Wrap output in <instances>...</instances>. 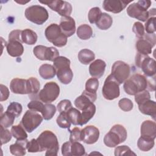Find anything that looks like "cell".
<instances>
[{
    "mask_svg": "<svg viewBox=\"0 0 156 156\" xmlns=\"http://www.w3.org/2000/svg\"><path fill=\"white\" fill-rule=\"evenodd\" d=\"M40 152L46 151L45 155H57L59 144L56 135L51 130H44L37 138Z\"/></svg>",
    "mask_w": 156,
    "mask_h": 156,
    "instance_id": "6da1fadb",
    "label": "cell"
},
{
    "mask_svg": "<svg viewBox=\"0 0 156 156\" xmlns=\"http://www.w3.org/2000/svg\"><path fill=\"white\" fill-rule=\"evenodd\" d=\"M53 62L58 80L65 85L69 83L73 78V73L70 68V60L65 57L58 56Z\"/></svg>",
    "mask_w": 156,
    "mask_h": 156,
    "instance_id": "7a4b0ae2",
    "label": "cell"
},
{
    "mask_svg": "<svg viewBox=\"0 0 156 156\" xmlns=\"http://www.w3.org/2000/svg\"><path fill=\"white\" fill-rule=\"evenodd\" d=\"M149 87L146 77L140 74H134L124 82L123 88L125 92L129 95H135Z\"/></svg>",
    "mask_w": 156,
    "mask_h": 156,
    "instance_id": "3957f363",
    "label": "cell"
},
{
    "mask_svg": "<svg viewBox=\"0 0 156 156\" xmlns=\"http://www.w3.org/2000/svg\"><path fill=\"white\" fill-rule=\"evenodd\" d=\"M127 136V130L121 124L114 125L104 138V144L108 147H114L126 141Z\"/></svg>",
    "mask_w": 156,
    "mask_h": 156,
    "instance_id": "277c9868",
    "label": "cell"
},
{
    "mask_svg": "<svg viewBox=\"0 0 156 156\" xmlns=\"http://www.w3.org/2000/svg\"><path fill=\"white\" fill-rule=\"evenodd\" d=\"M46 39L57 47H63L67 43V37L63 34L59 25L53 23L48 26L44 31Z\"/></svg>",
    "mask_w": 156,
    "mask_h": 156,
    "instance_id": "5b68a950",
    "label": "cell"
},
{
    "mask_svg": "<svg viewBox=\"0 0 156 156\" xmlns=\"http://www.w3.org/2000/svg\"><path fill=\"white\" fill-rule=\"evenodd\" d=\"M27 20L38 25L44 23L49 17L47 10L39 5H34L27 7L24 12Z\"/></svg>",
    "mask_w": 156,
    "mask_h": 156,
    "instance_id": "8992f818",
    "label": "cell"
},
{
    "mask_svg": "<svg viewBox=\"0 0 156 156\" xmlns=\"http://www.w3.org/2000/svg\"><path fill=\"white\" fill-rule=\"evenodd\" d=\"M43 116L37 112L28 110L23 115L20 124L29 133L37 129L43 121Z\"/></svg>",
    "mask_w": 156,
    "mask_h": 156,
    "instance_id": "52a82bcc",
    "label": "cell"
},
{
    "mask_svg": "<svg viewBox=\"0 0 156 156\" xmlns=\"http://www.w3.org/2000/svg\"><path fill=\"white\" fill-rule=\"evenodd\" d=\"M60 94V87L55 82H47L38 94V98L43 102L48 104L55 101Z\"/></svg>",
    "mask_w": 156,
    "mask_h": 156,
    "instance_id": "ba28073f",
    "label": "cell"
},
{
    "mask_svg": "<svg viewBox=\"0 0 156 156\" xmlns=\"http://www.w3.org/2000/svg\"><path fill=\"white\" fill-rule=\"evenodd\" d=\"M155 60L147 55L137 53L135 56V65L141 68L144 74L148 77L155 75Z\"/></svg>",
    "mask_w": 156,
    "mask_h": 156,
    "instance_id": "9c48e42d",
    "label": "cell"
},
{
    "mask_svg": "<svg viewBox=\"0 0 156 156\" xmlns=\"http://www.w3.org/2000/svg\"><path fill=\"white\" fill-rule=\"evenodd\" d=\"M104 98L107 100H113L119 96V84L110 74L105 80L102 89Z\"/></svg>",
    "mask_w": 156,
    "mask_h": 156,
    "instance_id": "30bf717a",
    "label": "cell"
},
{
    "mask_svg": "<svg viewBox=\"0 0 156 156\" xmlns=\"http://www.w3.org/2000/svg\"><path fill=\"white\" fill-rule=\"evenodd\" d=\"M130 74V68L122 61L115 62L112 67V76L120 85L127 80Z\"/></svg>",
    "mask_w": 156,
    "mask_h": 156,
    "instance_id": "8fae6325",
    "label": "cell"
},
{
    "mask_svg": "<svg viewBox=\"0 0 156 156\" xmlns=\"http://www.w3.org/2000/svg\"><path fill=\"white\" fill-rule=\"evenodd\" d=\"M41 4L47 5L51 9L57 12L62 16H69L72 12V6L67 1L61 0L39 1Z\"/></svg>",
    "mask_w": 156,
    "mask_h": 156,
    "instance_id": "7c38bea8",
    "label": "cell"
},
{
    "mask_svg": "<svg viewBox=\"0 0 156 156\" xmlns=\"http://www.w3.org/2000/svg\"><path fill=\"white\" fill-rule=\"evenodd\" d=\"M33 52L35 56L41 60H54L59 56L58 51L54 47H46L43 45H38L34 47Z\"/></svg>",
    "mask_w": 156,
    "mask_h": 156,
    "instance_id": "4fadbf2b",
    "label": "cell"
},
{
    "mask_svg": "<svg viewBox=\"0 0 156 156\" xmlns=\"http://www.w3.org/2000/svg\"><path fill=\"white\" fill-rule=\"evenodd\" d=\"M62 154L64 156H82L85 155V150L82 144L78 141H66L62 144Z\"/></svg>",
    "mask_w": 156,
    "mask_h": 156,
    "instance_id": "5bb4252c",
    "label": "cell"
},
{
    "mask_svg": "<svg viewBox=\"0 0 156 156\" xmlns=\"http://www.w3.org/2000/svg\"><path fill=\"white\" fill-rule=\"evenodd\" d=\"M99 130L94 126L89 125L81 130V141L88 144H92L98 141Z\"/></svg>",
    "mask_w": 156,
    "mask_h": 156,
    "instance_id": "9a60e30c",
    "label": "cell"
},
{
    "mask_svg": "<svg viewBox=\"0 0 156 156\" xmlns=\"http://www.w3.org/2000/svg\"><path fill=\"white\" fill-rule=\"evenodd\" d=\"M127 15L143 22H145L149 17V12L141 7L136 2L130 4L127 9Z\"/></svg>",
    "mask_w": 156,
    "mask_h": 156,
    "instance_id": "2e32d148",
    "label": "cell"
},
{
    "mask_svg": "<svg viewBox=\"0 0 156 156\" xmlns=\"http://www.w3.org/2000/svg\"><path fill=\"white\" fill-rule=\"evenodd\" d=\"M131 2L121 0H105L103 2L102 7L105 11L113 13H118L122 11L126 7L127 5Z\"/></svg>",
    "mask_w": 156,
    "mask_h": 156,
    "instance_id": "e0dca14e",
    "label": "cell"
},
{
    "mask_svg": "<svg viewBox=\"0 0 156 156\" xmlns=\"http://www.w3.org/2000/svg\"><path fill=\"white\" fill-rule=\"evenodd\" d=\"M59 26L63 34L67 37L72 36L76 31V23L74 20L69 16H62L60 19Z\"/></svg>",
    "mask_w": 156,
    "mask_h": 156,
    "instance_id": "ac0fdd59",
    "label": "cell"
},
{
    "mask_svg": "<svg viewBox=\"0 0 156 156\" xmlns=\"http://www.w3.org/2000/svg\"><path fill=\"white\" fill-rule=\"evenodd\" d=\"M106 67L105 62L101 59H97L90 63L89 66V73L92 77L100 78L105 72Z\"/></svg>",
    "mask_w": 156,
    "mask_h": 156,
    "instance_id": "d6986e66",
    "label": "cell"
},
{
    "mask_svg": "<svg viewBox=\"0 0 156 156\" xmlns=\"http://www.w3.org/2000/svg\"><path fill=\"white\" fill-rule=\"evenodd\" d=\"M141 136L151 138L155 140L156 137V124L155 121L146 120L141 124L140 128Z\"/></svg>",
    "mask_w": 156,
    "mask_h": 156,
    "instance_id": "ffe728a7",
    "label": "cell"
},
{
    "mask_svg": "<svg viewBox=\"0 0 156 156\" xmlns=\"http://www.w3.org/2000/svg\"><path fill=\"white\" fill-rule=\"evenodd\" d=\"M10 88L15 94H27V79L20 78L13 79L10 83Z\"/></svg>",
    "mask_w": 156,
    "mask_h": 156,
    "instance_id": "44dd1931",
    "label": "cell"
},
{
    "mask_svg": "<svg viewBox=\"0 0 156 156\" xmlns=\"http://www.w3.org/2000/svg\"><path fill=\"white\" fill-rule=\"evenodd\" d=\"M138 109L143 114L151 116L154 120H155L156 104L155 101L151 99L147 100L138 105Z\"/></svg>",
    "mask_w": 156,
    "mask_h": 156,
    "instance_id": "7402d4cb",
    "label": "cell"
},
{
    "mask_svg": "<svg viewBox=\"0 0 156 156\" xmlns=\"http://www.w3.org/2000/svg\"><path fill=\"white\" fill-rule=\"evenodd\" d=\"M7 53L13 57L21 56L24 52V47L21 42L18 41H9L6 44Z\"/></svg>",
    "mask_w": 156,
    "mask_h": 156,
    "instance_id": "603a6c76",
    "label": "cell"
},
{
    "mask_svg": "<svg viewBox=\"0 0 156 156\" xmlns=\"http://www.w3.org/2000/svg\"><path fill=\"white\" fill-rule=\"evenodd\" d=\"M154 46V44L144 38L139 39L136 42L135 44V47L138 51V53L145 55H147L151 54L152 49Z\"/></svg>",
    "mask_w": 156,
    "mask_h": 156,
    "instance_id": "cb8c5ba5",
    "label": "cell"
},
{
    "mask_svg": "<svg viewBox=\"0 0 156 156\" xmlns=\"http://www.w3.org/2000/svg\"><path fill=\"white\" fill-rule=\"evenodd\" d=\"M96 106L93 103L90 104L88 106L84 108L82 111L80 119L79 122V126H83L87 123L94 115L96 113Z\"/></svg>",
    "mask_w": 156,
    "mask_h": 156,
    "instance_id": "d4e9b609",
    "label": "cell"
},
{
    "mask_svg": "<svg viewBox=\"0 0 156 156\" xmlns=\"http://www.w3.org/2000/svg\"><path fill=\"white\" fill-rule=\"evenodd\" d=\"M27 140L23 141L16 140V141L10 146V152L12 155L16 156H22L26 154Z\"/></svg>",
    "mask_w": 156,
    "mask_h": 156,
    "instance_id": "484cf974",
    "label": "cell"
},
{
    "mask_svg": "<svg viewBox=\"0 0 156 156\" xmlns=\"http://www.w3.org/2000/svg\"><path fill=\"white\" fill-rule=\"evenodd\" d=\"M40 87V82L37 78L32 77L27 79V94L30 99L32 98H35L36 96L38 94Z\"/></svg>",
    "mask_w": 156,
    "mask_h": 156,
    "instance_id": "4316f807",
    "label": "cell"
},
{
    "mask_svg": "<svg viewBox=\"0 0 156 156\" xmlns=\"http://www.w3.org/2000/svg\"><path fill=\"white\" fill-rule=\"evenodd\" d=\"M39 74L40 76L44 79H50L56 74V71L54 66L50 64H43L40 66L39 69Z\"/></svg>",
    "mask_w": 156,
    "mask_h": 156,
    "instance_id": "83f0119b",
    "label": "cell"
},
{
    "mask_svg": "<svg viewBox=\"0 0 156 156\" xmlns=\"http://www.w3.org/2000/svg\"><path fill=\"white\" fill-rule=\"evenodd\" d=\"M38 36L36 32L30 29H26L22 30L21 41L27 44L33 45L37 41Z\"/></svg>",
    "mask_w": 156,
    "mask_h": 156,
    "instance_id": "f1b7e54d",
    "label": "cell"
},
{
    "mask_svg": "<svg viewBox=\"0 0 156 156\" xmlns=\"http://www.w3.org/2000/svg\"><path fill=\"white\" fill-rule=\"evenodd\" d=\"M95 58L94 52L88 49L80 50L78 54V59L80 62L83 65H88L93 62Z\"/></svg>",
    "mask_w": 156,
    "mask_h": 156,
    "instance_id": "f546056e",
    "label": "cell"
},
{
    "mask_svg": "<svg viewBox=\"0 0 156 156\" xmlns=\"http://www.w3.org/2000/svg\"><path fill=\"white\" fill-rule=\"evenodd\" d=\"M112 17L106 13H102L99 19L96 23V25L101 30H107L112 26Z\"/></svg>",
    "mask_w": 156,
    "mask_h": 156,
    "instance_id": "4dcf8cb0",
    "label": "cell"
},
{
    "mask_svg": "<svg viewBox=\"0 0 156 156\" xmlns=\"http://www.w3.org/2000/svg\"><path fill=\"white\" fill-rule=\"evenodd\" d=\"M154 139L148 137L140 136L137 141V146L140 150L144 152L150 151L154 146Z\"/></svg>",
    "mask_w": 156,
    "mask_h": 156,
    "instance_id": "1f68e13d",
    "label": "cell"
},
{
    "mask_svg": "<svg viewBox=\"0 0 156 156\" xmlns=\"http://www.w3.org/2000/svg\"><path fill=\"white\" fill-rule=\"evenodd\" d=\"M93 35L92 28L87 24H83L79 26L77 29V37L83 40L90 39Z\"/></svg>",
    "mask_w": 156,
    "mask_h": 156,
    "instance_id": "d6a6232c",
    "label": "cell"
},
{
    "mask_svg": "<svg viewBox=\"0 0 156 156\" xmlns=\"http://www.w3.org/2000/svg\"><path fill=\"white\" fill-rule=\"evenodd\" d=\"M24 128L21 124L13 126L11 128V133L13 136L16 140L19 141L27 140V134Z\"/></svg>",
    "mask_w": 156,
    "mask_h": 156,
    "instance_id": "836d02e7",
    "label": "cell"
},
{
    "mask_svg": "<svg viewBox=\"0 0 156 156\" xmlns=\"http://www.w3.org/2000/svg\"><path fill=\"white\" fill-rule=\"evenodd\" d=\"M66 115L70 121L71 123L73 125H79L81 113L77 109L71 107L66 112Z\"/></svg>",
    "mask_w": 156,
    "mask_h": 156,
    "instance_id": "e575fe53",
    "label": "cell"
},
{
    "mask_svg": "<svg viewBox=\"0 0 156 156\" xmlns=\"http://www.w3.org/2000/svg\"><path fill=\"white\" fill-rule=\"evenodd\" d=\"M99 87V80L98 79L95 77H91L88 79L85 83V90L87 92L96 94V91Z\"/></svg>",
    "mask_w": 156,
    "mask_h": 156,
    "instance_id": "d590c367",
    "label": "cell"
},
{
    "mask_svg": "<svg viewBox=\"0 0 156 156\" xmlns=\"http://www.w3.org/2000/svg\"><path fill=\"white\" fill-rule=\"evenodd\" d=\"M15 117L10 114L9 113L5 112L4 113L1 114V120L0 125L4 128H8L12 126L13 124Z\"/></svg>",
    "mask_w": 156,
    "mask_h": 156,
    "instance_id": "8d00e7d4",
    "label": "cell"
},
{
    "mask_svg": "<svg viewBox=\"0 0 156 156\" xmlns=\"http://www.w3.org/2000/svg\"><path fill=\"white\" fill-rule=\"evenodd\" d=\"M56 112V107L54 105L48 103L44 104L43 112L41 113L42 116L45 120H49L52 118Z\"/></svg>",
    "mask_w": 156,
    "mask_h": 156,
    "instance_id": "74e56055",
    "label": "cell"
},
{
    "mask_svg": "<svg viewBox=\"0 0 156 156\" xmlns=\"http://www.w3.org/2000/svg\"><path fill=\"white\" fill-rule=\"evenodd\" d=\"M22 110L23 107L21 104L16 102H12L8 105L6 112L16 118L20 115Z\"/></svg>",
    "mask_w": 156,
    "mask_h": 156,
    "instance_id": "f35d334b",
    "label": "cell"
},
{
    "mask_svg": "<svg viewBox=\"0 0 156 156\" xmlns=\"http://www.w3.org/2000/svg\"><path fill=\"white\" fill-rule=\"evenodd\" d=\"M56 122L57 125L63 129H69L71 126V122L69 120L66 112L60 113V115L57 116Z\"/></svg>",
    "mask_w": 156,
    "mask_h": 156,
    "instance_id": "ab89813d",
    "label": "cell"
},
{
    "mask_svg": "<svg viewBox=\"0 0 156 156\" xmlns=\"http://www.w3.org/2000/svg\"><path fill=\"white\" fill-rule=\"evenodd\" d=\"M101 14H102V12L99 7H95L91 8L89 10L88 14V18L90 23L91 24L96 23L98 20L99 19Z\"/></svg>",
    "mask_w": 156,
    "mask_h": 156,
    "instance_id": "60d3db41",
    "label": "cell"
},
{
    "mask_svg": "<svg viewBox=\"0 0 156 156\" xmlns=\"http://www.w3.org/2000/svg\"><path fill=\"white\" fill-rule=\"evenodd\" d=\"M136 154L132 152V151L130 149V148L126 146V145H122L118 146L115 149V156H120V155H132Z\"/></svg>",
    "mask_w": 156,
    "mask_h": 156,
    "instance_id": "b9f144b4",
    "label": "cell"
},
{
    "mask_svg": "<svg viewBox=\"0 0 156 156\" xmlns=\"http://www.w3.org/2000/svg\"><path fill=\"white\" fill-rule=\"evenodd\" d=\"M27 107L30 110L42 113L44 108V104H43L41 101L34 99L27 104Z\"/></svg>",
    "mask_w": 156,
    "mask_h": 156,
    "instance_id": "7bdbcfd3",
    "label": "cell"
},
{
    "mask_svg": "<svg viewBox=\"0 0 156 156\" xmlns=\"http://www.w3.org/2000/svg\"><path fill=\"white\" fill-rule=\"evenodd\" d=\"M132 31L135 33L136 37L139 39L143 38L145 35L144 26L139 21L134 23L132 27Z\"/></svg>",
    "mask_w": 156,
    "mask_h": 156,
    "instance_id": "ee69618b",
    "label": "cell"
},
{
    "mask_svg": "<svg viewBox=\"0 0 156 156\" xmlns=\"http://www.w3.org/2000/svg\"><path fill=\"white\" fill-rule=\"evenodd\" d=\"M118 106L124 112H129L132 110L133 104L132 101L128 98H122L119 101Z\"/></svg>",
    "mask_w": 156,
    "mask_h": 156,
    "instance_id": "f6af8a7d",
    "label": "cell"
},
{
    "mask_svg": "<svg viewBox=\"0 0 156 156\" xmlns=\"http://www.w3.org/2000/svg\"><path fill=\"white\" fill-rule=\"evenodd\" d=\"M151 95L147 90L138 93L135 95V101L138 105L142 104L147 100L150 99Z\"/></svg>",
    "mask_w": 156,
    "mask_h": 156,
    "instance_id": "bcb514c9",
    "label": "cell"
},
{
    "mask_svg": "<svg viewBox=\"0 0 156 156\" xmlns=\"http://www.w3.org/2000/svg\"><path fill=\"white\" fill-rule=\"evenodd\" d=\"M155 16H151L149 17L145 23L144 24V30L146 31L147 34H155Z\"/></svg>",
    "mask_w": 156,
    "mask_h": 156,
    "instance_id": "7dc6e473",
    "label": "cell"
},
{
    "mask_svg": "<svg viewBox=\"0 0 156 156\" xmlns=\"http://www.w3.org/2000/svg\"><path fill=\"white\" fill-rule=\"evenodd\" d=\"M26 149L29 152H40V146L37 139H32L26 143Z\"/></svg>",
    "mask_w": 156,
    "mask_h": 156,
    "instance_id": "c3c4849f",
    "label": "cell"
},
{
    "mask_svg": "<svg viewBox=\"0 0 156 156\" xmlns=\"http://www.w3.org/2000/svg\"><path fill=\"white\" fill-rule=\"evenodd\" d=\"M71 107H72L71 102L68 99H64V100L60 101L57 106V110L60 113L66 112Z\"/></svg>",
    "mask_w": 156,
    "mask_h": 156,
    "instance_id": "681fc988",
    "label": "cell"
},
{
    "mask_svg": "<svg viewBox=\"0 0 156 156\" xmlns=\"http://www.w3.org/2000/svg\"><path fill=\"white\" fill-rule=\"evenodd\" d=\"M12 135L10 132L1 126V145L7 143L12 139Z\"/></svg>",
    "mask_w": 156,
    "mask_h": 156,
    "instance_id": "f907efd6",
    "label": "cell"
},
{
    "mask_svg": "<svg viewBox=\"0 0 156 156\" xmlns=\"http://www.w3.org/2000/svg\"><path fill=\"white\" fill-rule=\"evenodd\" d=\"M69 132V141L71 142H79L81 141V130L79 127H74Z\"/></svg>",
    "mask_w": 156,
    "mask_h": 156,
    "instance_id": "816d5d0a",
    "label": "cell"
},
{
    "mask_svg": "<svg viewBox=\"0 0 156 156\" xmlns=\"http://www.w3.org/2000/svg\"><path fill=\"white\" fill-rule=\"evenodd\" d=\"M21 30H12L9 35V41H18L21 43Z\"/></svg>",
    "mask_w": 156,
    "mask_h": 156,
    "instance_id": "f5cc1de1",
    "label": "cell"
},
{
    "mask_svg": "<svg viewBox=\"0 0 156 156\" xmlns=\"http://www.w3.org/2000/svg\"><path fill=\"white\" fill-rule=\"evenodd\" d=\"M0 89H1V98H0L1 102L6 101L9 96V90L8 88L2 84H1Z\"/></svg>",
    "mask_w": 156,
    "mask_h": 156,
    "instance_id": "db71d44e",
    "label": "cell"
},
{
    "mask_svg": "<svg viewBox=\"0 0 156 156\" xmlns=\"http://www.w3.org/2000/svg\"><path fill=\"white\" fill-rule=\"evenodd\" d=\"M137 4H138L141 7H143V9H144L145 10H147L149 7L151 5V1H148V0H140L136 2Z\"/></svg>",
    "mask_w": 156,
    "mask_h": 156,
    "instance_id": "11a10c76",
    "label": "cell"
}]
</instances>
